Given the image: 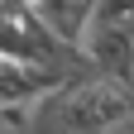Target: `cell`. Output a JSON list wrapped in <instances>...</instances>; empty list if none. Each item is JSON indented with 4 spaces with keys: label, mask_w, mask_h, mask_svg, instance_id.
<instances>
[{
    "label": "cell",
    "mask_w": 134,
    "mask_h": 134,
    "mask_svg": "<svg viewBox=\"0 0 134 134\" xmlns=\"http://www.w3.org/2000/svg\"><path fill=\"white\" fill-rule=\"evenodd\" d=\"M134 120V91L110 77H77L43 96L29 115V134H110Z\"/></svg>",
    "instance_id": "6da1fadb"
},
{
    "label": "cell",
    "mask_w": 134,
    "mask_h": 134,
    "mask_svg": "<svg viewBox=\"0 0 134 134\" xmlns=\"http://www.w3.org/2000/svg\"><path fill=\"white\" fill-rule=\"evenodd\" d=\"M86 58L96 62L100 77L134 91V34L129 29H91L86 34Z\"/></svg>",
    "instance_id": "7a4b0ae2"
},
{
    "label": "cell",
    "mask_w": 134,
    "mask_h": 134,
    "mask_svg": "<svg viewBox=\"0 0 134 134\" xmlns=\"http://www.w3.org/2000/svg\"><path fill=\"white\" fill-rule=\"evenodd\" d=\"M100 0H34V14L58 34V38L86 48V34H91V19H96Z\"/></svg>",
    "instance_id": "3957f363"
}]
</instances>
